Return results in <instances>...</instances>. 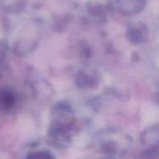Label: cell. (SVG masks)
I'll use <instances>...</instances> for the list:
<instances>
[{"label": "cell", "mask_w": 159, "mask_h": 159, "mask_svg": "<svg viewBox=\"0 0 159 159\" xmlns=\"http://www.w3.org/2000/svg\"><path fill=\"white\" fill-rule=\"evenodd\" d=\"M1 102H2V104H3L4 106L9 107V106H11V103H12V102H13V98H12L11 94H5V93H4Z\"/></svg>", "instance_id": "obj_1"}]
</instances>
